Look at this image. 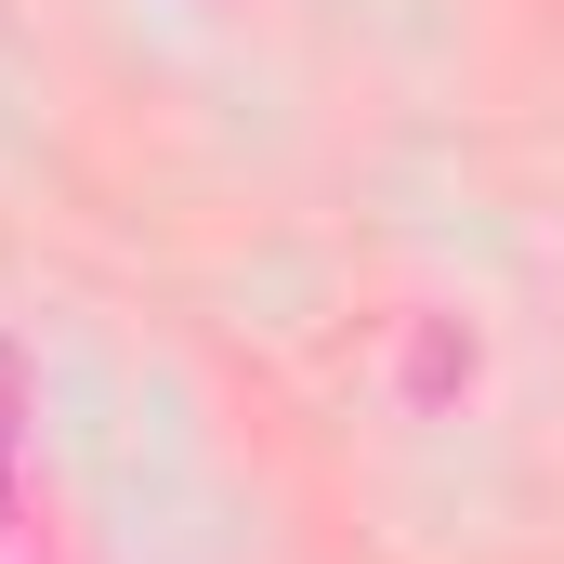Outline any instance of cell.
Wrapping results in <instances>:
<instances>
[{
    "label": "cell",
    "mask_w": 564,
    "mask_h": 564,
    "mask_svg": "<svg viewBox=\"0 0 564 564\" xmlns=\"http://www.w3.org/2000/svg\"><path fill=\"white\" fill-rule=\"evenodd\" d=\"M13 433H26V368H13V341H0V525H13Z\"/></svg>",
    "instance_id": "obj_1"
}]
</instances>
